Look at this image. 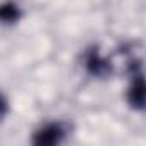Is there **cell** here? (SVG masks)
<instances>
[{"instance_id": "obj_3", "label": "cell", "mask_w": 146, "mask_h": 146, "mask_svg": "<svg viewBox=\"0 0 146 146\" xmlns=\"http://www.w3.org/2000/svg\"><path fill=\"white\" fill-rule=\"evenodd\" d=\"M84 65H86V69L91 72L93 76H98V78H105L108 72L112 70L110 65H108V62H107V60L98 53V50H95V48H91V50L86 53Z\"/></svg>"}, {"instance_id": "obj_2", "label": "cell", "mask_w": 146, "mask_h": 146, "mask_svg": "<svg viewBox=\"0 0 146 146\" xmlns=\"http://www.w3.org/2000/svg\"><path fill=\"white\" fill-rule=\"evenodd\" d=\"M67 131L64 127V124L60 122H50L46 125H43L41 129H38L33 136V143L36 146H53L64 141Z\"/></svg>"}, {"instance_id": "obj_1", "label": "cell", "mask_w": 146, "mask_h": 146, "mask_svg": "<svg viewBox=\"0 0 146 146\" xmlns=\"http://www.w3.org/2000/svg\"><path fill=\"white\" fill-rule=\"evenodd\" d=\"M127 102L136 110H146V78L137 67L132 70V83L127 91Z\"/></svg>"}, {"instance_id": "obj_4", "label": "cell", "mask_w": 146, "mask_h": 146, "mask_svg": "<svg viewBox=\"0 0 146 146\" xmlns=\"http://www.w3.org/2000/svg\"><path fill=\"white\" fill-rule=\"evenodd\" d=\"M0 17H2L5 24H14L21 17V11L12 0H7V2H4L2 9H0Z\"/></svg>"}]
</instances>
